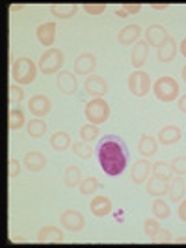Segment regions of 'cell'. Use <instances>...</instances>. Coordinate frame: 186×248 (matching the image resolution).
<instances>
[{"label": "cell", "mask_w": 186, "mask_h": 248, "mask_svg": "<svg viewBox=\"0 0 186 248\" xmlns=\"http://www.w3.org/2000/svg\"><path fill=\"white\" fill-rule=\"evenodd\" d=\"M50 99L47 95H43V93H37L34 95L32 99L28 101V110L32 112L36 118H43V116H47L50 112Z\"/></svg>", "instance_id": "11"}, {"label": "cell", "mask_w": 186, "mask_h": 248, "mask_svg": "<svg viewBox=\"0 0 186 248\" xmlns=\"http://www.w3.org/2000/svg\"><path fill=\"white\" fill-rule=\"evenodd\" d=\"M26 131L32 138H41L47 133V124L41 120V118H34L26 124Z\"/></svg>", "instance_id": "27"}, {"label": "cell", "mask_w": 186, "mask_h": 248, "mask_svg": "<svg viewBox=\"0 0 186 248\" xmlns=\"http://www.w3.org/2000/svg\"><path fill=\"white\" fill-rule=\"evenodd\" d=\"M177 41H175L173 37L170 36L164 43H162L160 47H158V50H157V56H158V62L162 63H170L173 62L175 54H177Z\"/></svg>", "instance_id": "17"}, {"label": "cell", "mask_w": 186, "mask_h": 248, "mask_svg": "<svg viewBox=\"0 0 186 248\" xmlns=\"http://www.w3.org/2000/svg\"><path fill=\"white\" fill-rule=\"evenodd\" d=\"M99 133H100L99 125H93V124L82 125V127H80V140H84V142H93V140H97Z\"/></svg>", "instance_id": "32"}, {"label": "cell", "mask_w": 186, "mask_h": 248, "mask_svg": "<svg viewBox=\"0 0 186 248\" xmlns=\"http://www.w3.org/2000/svg\"><path fill=\"white\" fill-rule=\"evenodd\" d=\"M25 90L23 86H19V84H12L10 86V105H17V103H21V101L25 99Z\"/></svg>", "instance_id": "36"}, {"label": "cell", "mask_w": 186, "mask_h": 248, "mask_svg": "<svg viewBox=\"0 0 186 248\" xmlns=\"http://www.w3.org/2000/svg\"><path fill=\"white\" fill-rule=\"evenodd\" d=\"M185 179L181 177V175H177L175 179H172V183H170V190H168V194H170V200L172 202H181L183 196H185Z\"/></svg>", "instance_id": "25"}, {"label": "cell", "mask_w": 186, "mask_h": 248, "mask_svg": "<svg viewBox=\"0 0 186 248\" xmlns=\"http://www.w3.org/2000/svg\"><path fill=\"white\" fill-rule=\"evenodd\" d=\"M63 65V52L60 49H49L45 50L37 62V67L43 75L58 73Z\"/></svg>", "instance_id": "5"}, {"label": "cell", "mask_w": 186, "mask_h": 248, "mask_svg": "<svg viewBox=\"0 0 186 248\" xmlns=\"http://www.w3.org/2000/svg\"><path fill=\"white\" fill-rule=\"evenodd\" d=\"M37 241L39 243H62L63 232L56 226H43L37 233Z\"/></svg>", "instance_id": "20"}, {"label": "cell", "mask_w": 186, "mask_h": 248, "mask_svg": "<svg viewBox=\"0 0 186 248\" xmlns=\"http://www.w3.org/2000/svg\"><path fill=\"white\" fill-rule=\"evenodd\" d=\"M97 159L102 168V172L106 175H119L123 174L129 162V151L125 149L123 142L117 137L106 135L97 146Z\"/></svg>", "instance_id": "1"}, {"label": "cell", "mask_w": 186, "mask_h": 248, "mask_svg": "<svg viewBox=\"0 0 186 248\" xmlns=\"http://www.w3.org/2000/svg\"><path fill=\"white\" fill-rule=\"evenodd\" d=\"M121 8H123V10L129 13V15H136V13L142 10V4H123Z\"/></svg>", "instance_id": "41"}, {"label": "cell", "mask_w": 186, "mask_h": 248, "mask_svg": "<svg viewBox=\"0 0 186 248\" xmlns=\"http://www.w3.org/2000/svg\"><path fill=\"white\" fill-rule=\"evenodd\" d=\"M60 222L69 232H80L84 228V224H86V218H84L82 213L76 211V209H67V211H63L60 215Z\"/></svg>", "instance_id": "7"}, {"label": "cell", "mask_w": 186, "mask_h": 248, "mask_svg": "<svg viewBox=\"0 0 186 248\" xmlns=\"http://www.w3.org/2000/svg\"><path fill=\"white\" fill-rule=\"evenodd\" d=\"M151 241H153V243H170V241H172V233H170L168 230L160 228L155 235L151 237Z\"/></svg>", "instance_id": "39"}, {"label": "cell", "mask_w": 186, "mask_h": 248, "mask_svg": "<svg viewBox=\"0 0 186 248\" xmlns=\"http://www.w3.org/2000/svg\"><path fill=\"white\" fill-rule=\"evenodd\" d=\"M84 90L93 97H102L108 92V82L99 75H91L84 80Z\"/></svg>", "instance_id": "8"}, {"label": "cell", "mask_w": 186, "mask_h": 248, "mask_svg": "<svg viewBox=\"0 0 186 248\" xmlns=\"http://www.w3.org/2000/svg\"><path fill=\"white\" fill-rule=\"evenodd\" d=\"M100 186V181L97 177H86V179H82L80 181V194L82 196H89V194H93V192H97V188Z\"/></svg>", "instance_id": "30"}, {"label": "cell", "mask_w": 186, "mask_h": 248, "mask_svg": "<svg viewBox=\"0 0 186 248\" xmlns=\"http://www.w3.org/2000/svg\"><path fill=\"white\" fill-rule=\"evenodd\" d=\"M73 153L76 155V157H80V159L87 161V159L93 155V149H91V144H89V142L80 140V142H74L73 144Z\"/></svg>", "instance_id": "31"}, {"label": "cell", "mask_w": 186, "mask_h": 248, "mask_svg": "<svg viewBox=\"0 0 186 248\" xmlns=\"http://www.w3.org/2000/svg\"><path fill=\"white\" fill-rule=\"evenodd\" d=\"M89 209L95 217H106L112 211V202L106 196H95L89 203Z\"/></svg>", "instance_id": "23"}, {"label": "cell", "mask_w": 186, "mask_h": 248, "mask_svg": "<svg viewBox=\"0 0 186 248\" xmlns=\"http://www.w3.org/2000/svg\"><path fill=\"white\" fill-rule=\"evenodd\" d=\"M71 146V137L69 133H63V131H58L50 137V148L56 149V151H65V149Z\"/></svg>", "instance_id": "26"}, {"label": "cell", "mask_w": 186, "mask_h": 248, "mask_svg": "<svg viewBox=\"0 0 186 248\" xmlns=\"http://www.w3.org/2000/svg\"><path fill=\"white\" fill-rule=\"evenodd\" d=\"M179 50L183 52V56L186 58V37L183 39V41H181V47H179Z\"/></svg>", "instance_id": "46"}, {"label": "cell", "mask_w": 186, "mask_h": 248, "mask_svg": "<svg viewBox=\"0 0 186 248\" xmlns=\"http://www.w3.org/2000/svg\"><path fill=\"white\" fill-rule=\"evenodd\" d=\"M181 129L177 125H164L158 133V142L164 146H173L181 140Z\"/></svg>", "instance_id": "19"}, {"label": "cell", "mask_w": 186, "mask_h": 248, "mask_svg": "<svg viewBox=\"0 0 186 248\" xmlns=\"http://www.w3.org/2000/svg\"><path fill=\"white\" fill-rule=\"evenodd\" d=\"M82 8L89 15H102L106 12V4H82Z\"/></svg>", "instance_id": "38"}, {"label": "cell", "mask_w": 186, "mask_h": 248, "mask_svg": "<svg viewBox=\"0 0 186 248\" xmlns=\"http://www.w3.org/2000/svg\"><path fill=\"white\" fill-rule=\"evenodd\" d=\"M153 93L162 103H172L179 95V84H177V80L173 77H160L153 84Z\"/></svg>", "instance_id": "3"}, {"label": "cell", "mask_w": 186, "mask_h": 248, "mask_svg": "<svg viewBox=\"0 0 186 248\" xmlns=\"http://www.w3.org/2000/svg\"><path fill=\"white\" fill-rule=\"evenodd\" d=\"M19 10H25V4H13L12 12H19Z\"/></svg>", "instance_id": "47"}, {"label": "cell", "mask_w": 186, "mask_h": 248, "mask_svg": "<svg viewBox=\"0 0 186 248\" xmlns=\"http://www.w3.org/2000/svg\"><path fill=\"white\" fill-rule=\"evenodd\" d=\"M168 190H170V181H166V179L153 175L147 181V194L155 196V198H162L164 194H168Z\"/></svg>", "instance_id": "21"}, {"label": "cell", "mask_w": 186, "mask_h": 248, "mask_svg": "<svg viewBox=\"0 0 186 248\" xmlns=\"http://www.w3.org/2000/svg\"><path fill=\"white\" fill-rule=\"evenodd\" d=\"M168 6H170V4H151V8H153L155 12H164Z\"/></svg>", "instance_id": "44"}, {"label": "cell", "mask_w": 186, "mask_h": 248, "mask_svg": "<svg viewBox=\"0 0 186 248\" xmlns=\"http://www.w3.org/2000/svg\"><path fill=\"white\" fill-rule=\"evenodd\" d=\"M63 183L69 186V188H73V186L80 185V170H78V166H67L65 168V174H63Z\"/></svg>", "instance_id": "28"}, {"label": "cell", "mask_w": 186, "mask_h": 248, "mask_svg": "<svg viewBox=\"0 0 186 248\" xmlns=\"http://www.w3.org/2000/svg\"><path fill=\"white\" fill-rule=\"evenodd\" d=\"M172 172L177 175H186V155H179L172 161Z\"/></svg>", "instance_id": "35"}, {"label": "cell", "mask_w": 186, "mask_h": 248, "mask_svg": "<svg viewBox=\"0 0 186 248\" xmlns=\"http://www.w3.org/2000/svg\"><path fill=\"white\" fill-rule=\"evenodd\" d=\"M153 174L157 175V177H160V179L170 181L172 179V166L164 161H157L153 164Z\"/></svg>", "instance_id": "33"}, {"label": "cell", "mask_w": 186, "mask_h": 248, "mask_svg": "<svg viewBox=\"0 0 186 248\" xmlns=\"http://www.w3.org/2000/svg\"><path fill=\"white\" fill-rule=\"evenodd\" d=\"M140 36H142V28H140L136 23H130V25L123 26V28L119 30L117 41H119L121 45H132V43H136Z\"/></svg>", "instance_id": "18"}, {"label": "cell", "mask_w": 186, "mask_h": 248, "mask_svg": "<svg viewBox=\"0 0 186 248\" xmlns=\"http://www.w3.org/2000/svg\"><path fill=\"white\" fill-rule=\"evenodd\" d=\"M177 243H186V235H181V237H177Z\"/></svg>", "instance_id": "49"}, {"label": "cell", "mask_w": 186, "mask_h": 248, "mask_svg": "<svg viewBox=\"0 0 186 248\" xmlns=\"http://www.w3.org/2000/svg\"><path fill=\"white\" fill-rule=\"evenodd\" d=\"M76 12H78L76 4H52L50 6V13L56 19H71Z\"/></svg>", "instance_id": "24"}, {"label": "cell", "mask_w": 186, "mask_h": 248, "mask_svg": "<svg viewBox=\"0 0 186 248\" xmlns=\"http://www.w3.org/2000/svg\"><path fill=\"white\" fill-rule=\"evenodd\" d=\"M157 149H158V140H157V138L149 137V135H142L140 142H138V151H140V155H143L145 159H149V157L157 155Z\"/></svg>", "instance_id": "22"}, {"label": "cell", "mask_w": 186, "mask_h": 248, "mask_svg": "<svg viewBox=\"0 0 186 248\" xmlns=\"http://www.w3.org/2000/svg\"><path fill=\"white\" fill-rule=\"evenodd\" d=\"M23 164L30 172H41L45 168V164H47V159H45V155L41 151H28L25 155V159H23Z\"/></svg>", "instance_id": "16"}, {"label": "cell", "mask_w": 186, "mask_h": 248, "mask_svg": "<svg viewBox=\"0 0 186 248\" xmlns=\"http://www.w3.org/2000/svg\"><path fill=\"white\" fill-rule=\"evenodd\" d=\"M25 124H26L25 112L21 110V108H12V112H10V129L17 131V129H21Z\"/></svg>", "instance_id": "34"}, {"label": "cell", "mask_w": 186, "mask_h": 248, "mask_svg": "<svg viewBox=\"0 0 186 248\" xmlns=\"http://www.w3.org/2000/svg\"><path fill=\"white\" fill-rule=\"evenodd\" d=\"M37 75V65L34 63V60L30 58H17L12 65V78L15 80V84L19 86H26V84H32L36 80Z\"/></svg>", "instance_id": "2"}, {"label": "cell", "mask_w": 186, "mask_h": 248, "mask_svg": "<svg viewBox=\"0 0 186 248\" xmlns=\"http://www.w3.org/2000/svg\"><path fill=\"white\" fill-rule=\"evenodd\" d=\"M21 174V162L17 161V159H10V177H17V175Z\"/></svg>", "instance_id": "40"}, {"label": "cell", "mask_w": 186, "mask_h": 248, "mask_svg": "<svg viewBox=\"0 0 186 248\" xmlns=\"http://www.w3.org/2000/svg\"><path fill=\"white\" fill-rule=\"evenodd\" d=\"M149 58V43L147 41H136L132 54H130V62L136 69H142Z\"/></svg>", "instance_id": "15"}, {"label": "cell", "mask_w": 186, "mask_h": 248, "mask_svg": "<svg viewBox=\"0 0 186 248\" xmlns=\"http://www.w3.org/2000/svg\"><path fill=\"white\" fill-rule=\"evenodd\" d=\"M168 37H170L168 36V30L162 25H151L145 30V41L149 43V47H157L158 49Z\"/></svg>", "instance_id": "13"}, {"label": "cell", "mask_w": 186, "mask_h": 248, "mask_svg": "<svg viewBox=\"0 0 186 248\" xmlns=\"http://www.w3.org/2000/svg\"><path fill=\"white\" fill-rule=\"evenodd\" d=\"M56 28H58L56 21H49V23L39 25L36 30L37 41H39L43 47H50V45L54 43V39H56Z\"/></svg>", "instance_id": "9"}, {"label": "cell", "mask_w": 186, "mask_h": 248, "mask_svg": "<svg viewBox=\"0 0 186 248\" xmlns=\"http://www.w3.org/2000/svg\"><path fill=\"white\" fill-rule=\"evenodd\" d=\"M177 105H179V110L186 114V93H185V95H181V99H179V103H177Z\"/></svg>", "instance_id": "43"}, {"label": "cell", "mask_w": 186, "mask_h": 248, "mask_svg": "<svg viewBox=\"0 0 186 248\" xmlns=\"http://www.w3.org/2000/svg\"><path fill=\"white\" fill-rule=\"evenodd\" d=\"M179 218L183 220V222H186V200H183L181 202V205H179Z\"/></svg>", "instance_id": "42"}, {"label": "cell", "mask_w": 186, "mask_h": 248, "mask_svg": "<svg viewBox=\"0 0 186 248\" xmlns=\"http://www.w3.org/2000/svg\"><path fill=\"white\" fill-rule=\"evenodd\" d=\"M170 203L166 202V200H160L157 198L153 202V215H155V218H158V220H164V218H168L170 217Z\"/></svg>", "instance_id": "29"}, {"label": "cell", "mask_w": 186, "mask_h": 248, "mask_svg": "<svg viewBox=\"0 0 186 248\" xmlns=\"http://www.w3.org/2000/svg\"><path fill=\"white\" fill-rule=\"evenodd\" d=\"M127 84H129V90H130L132 95H136V97H145L149 93V90H151V77H149L145 71L136 69L134 73L129 75Z\"/></svg>", "instance_id": "6"}, {"label": "cell", "mask_w": 186, "mask_h": 248, "mask_svg": "<svg viewBox=\"0 0 186 248\" xmlns=\"http://www.w3.org/2000/svg\"><path fill=\"white\" fill-rule=\"evenodd\" d=\"M84 114H86V118L89 124L102 125L108 118H110V105L102 99V97H93V99L86 105Z\"/></svg>", "instance_id": "4"}, {"label": "cell", "mask_w": 186, "mask_h": 248, "mask_svg": "<svg viewBox=\"0 0 186 248\" xmlns=\"http://www.w3.org/2000/svg\"><path fill=\"white\" fill-rule=\"evenodd\" d=\"M115 15H117V17H121V19H127V17H129V13L125 12L123 8H117V10H115Z\"/></svg>", "instance_id": "45"}, {"label": "cell", "mask_w": 186, "mask_h": 248, "mask_svg": "<svg viewBox=\"0 0 186 248\" xmlns=\"http://www.w3.org/2000/svg\"><path fill=\"white\" fill-rule=\"evenodd\" d=\"M181 77H183V80H185V84H186V65L183 67V71H181Z\"/></svg>", "instance_id": "48"}, {"label": "cell", "mask_w": 186, "mask_h": 248, "mask_svg": "<svg viewBox=\"0 0 186 248\" xmlns=\"http://www.w3.org/2000/svg\"><path fill=\"white\" fill-rule=\"evenodd\" d=\"M97 65V58L93 52H82L74 60V73L76 75H89Z\"/></svg>", "instance_id": "12"}, {"label": "cell", "mask_w": 186, "mask_h": 248, "mask_svg": "<svg viewBox=\"0 0 186 248\" xmlns=\"http://www.w3.org/2000/svg\"><path fill=\"white\" fill-rule=\"evenodd\" d=\"M56 82H58V90L62 93H65V95H73L78 90V80H76L74 73H69V71H62V73L58 75Z\"/></svg>", "instance_id": "14"}, {"label": "cell", "mask_w": 186, "mask_h": 248, "mask_svg": "<svg viewBox=\"0 0 186 248\" xmlns=\"http://www.w3.org/2000/svg\"><path fill=\"white\" fill-rule=\"evenodd\" d=\"M151 170H153V164H151L147 159H140V161H136L134 164H132V168H130V179H132V183L142 185L143 181H147Z\"/></svg>", "instance_id": "10"}, {"label": "cell", "mask_w": 186, "mask_h": 248, "mask_svg": "<svg viewBox=\"0 0 186 248\" xmlns=\"http://www.w3.org/2000/svg\"><path fill=\"white\" fill-rule=\"evenodd\" d=\"M158 230H160L158 218H147V220H143V232H145V235H147L149 239L155 235Z\"/></svg>", "instance_id": "37"}]
</instances>
